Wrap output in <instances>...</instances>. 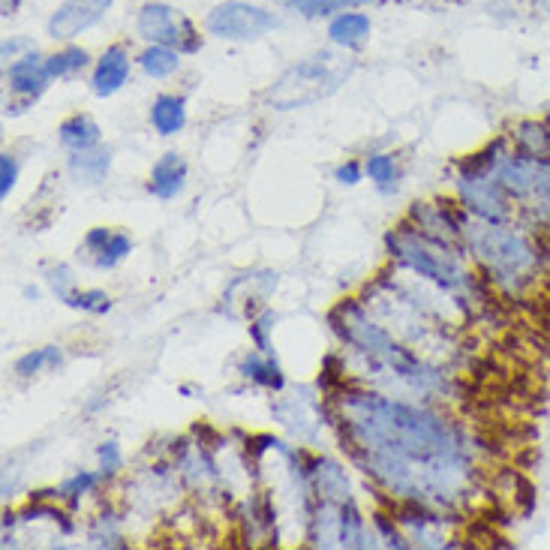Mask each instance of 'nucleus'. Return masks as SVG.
I'll return each mask as SVG.
<instances>
[{"instance_id": "1", "label": "nucleus", "mask_w": 550, "mask_h": 550, "mask_svg": "<svg viewBox=\"0 0 550 550\" xmlns=\"http://www.w3.org/2000/svg\"><path fill=\"white\" fill-rule=\"evenodd\" d=\"M340 421L355 460L385 490L421 505H448L463 493L466 448L442 418L379 394H346Z\"/></svg>"}, {"instance_id": "2", "label": "nucleus", "mask_w": 550, "mask_h": 550, "mask_svg": "<svg viewBox=\"0 0 550 550\" xmlns=\"http://www.w3.org/2000/svg\"><path fill=\"white\" fill-rule=\"evenodd\" d=\"M331 325H334V331L343 337V343H349V346H355L361 355H367L370 361H376V364H382L388 373H394L397 379H403V382H409V385H415V388H430L433 382H436V376L415 358V355H409L403 346H397L379 325H373L364 313H361V307H355L352 301H346V304H340L334 313H331Z\"/></svg>"}, {"instance_id": "3", "label": "nucleus", "mask_w": 550, "mask_h": 550, "mask_svg": "<svg viewBox=\"0 0 550 550\" xmlns=\"http://www.w3.org/2000/svg\"><path fill=\"white\" fill-rule=\"evenodd\" d=\"M349 73H352L349 61H343L340 55L322 52L310 61H301L289 73H283V79L268 91V103L280 112L319 103L322 97H331L346 82Z\"/></svg>"}, {"instance_id": "4", "label": "nucleus", "mask_w": 550, "mask_h": 550, "mask_svg": "<svg viewBox=\"0 0 550 550\" xmlns=\"http://www.w3.org/2000/svg\"><path fill=\"white\" fill-rule=\"evenodd\" d=\"M388 247L394 250V256L400 262H406L421 277L439 283L442 289L466 286V271H463L460 259L454 253H448V247L442 241L427 238V235H415L409 229H400V232L388 235Z\"/></svg>"}, {"instance_id": "5", "label": "nucleus", "mask_w": 550, "mask_h": 550, "mask_svg": "<svg viewBox=\"0 0 550 550\" xmlns=\"http://www.w3.org/2000/svg\"><path fill=\"white\" fill-rule=\"evenodd\" d=\"M469 244H472V253L496 277H505V280L526 277L535 268V262H538L532 244L520 232L505 229L499 223H487V226L469 229Z\"/></svg>"}, {"instance_id": "6", "label": "nucleus", "mask_w": 550, "mask_h": 550, "mask_svg": "<svg viewBox=\"0 0 550 550\" xmlns=\"http://www.w3.org/2000/svg\"><path fill=\"white\" fill-rule=\"evenodd\" d=\"M139 37L151 46H169L181 55H193L202 46V37L196 34L193 22L172 10L169 4H145L139 10Z\"/></svg>"}, {"instance_id": "7", "label": "nucleus", "mask_w": 550, "mask_h": 550, "mask_svg": "<svg viewBox=\"0 0 550 550\" xmlns=\"http://www.w3.org/2000/svg\"><path fill=\"white\" fill-rule=\"evenodd\" d=\"M208 31L211 37L220 40H232V43H247V40H259L268 31H274L280 25V19L262 7L253 4H241V0H229V4H220L208 13Z\"/></svg>"}, {"instance_id": "8", "label": "nucleus", "mask_w": 550, "mask_h": 550, "mask_svg": "<svg viewBox=\"0 0 550 550\" xmlns=\"http://www.w3.org/2000/svg\"><path fill=\"white\" fill-rule=\"evenodd\" d=\"M460 196L472 214H478L484 223H502L508 217V193L496 181V175H463L460 178Z\"/></svg>"}, {"instance_id": "9", "label": "nucleus", "mask_w": 550, "mask_h": 550, "mask_svg": "<svg viewBox=\"0 0 550 550\" xmlns=\"http://www.w3.org/2000/svg\"><path fill=\"white\" fill-rule=\"evenodd\" d=\"M112 7V0H67L55 10V16L49 19V37L55 40H73L79 34H85L88 28H94Z\"/></svg>"}, {"instance_id": "10", "label": "nucleus", "mask_w": 550, "mask_h": 550, "mask_svg": "<svg viewBox=\"0 0 550 550\" xmlns=\"http://www.w3.org/2000/svg\"><path fill=\"white\" fill-rule=\"evenodd\" d=\"M7 82L16 94L28 97V100H37L49 82H52V73H49V64L46 58H40L37 52H28L25 58H16L10 67H7Z\"/></svg>"}, {"instance_id": "11", "label": "nucleus", "mask_w": 550, "mask_h": 550, "mask_svg": "<svg viewBox=\"0 0 550 550\" xmlns=\"http://www.w3.org/2000/svg\"><path fill=\"white\" fill-rule=\"evenodd\" d=\"M127 79H130V55H127L124 46H112L97 61L91 88H94L97 97H115L127 85Z\"/></svg>"}, {"instance_id": "12", "label": "nucleus", "mask_w": 550, "mask_h": 550, "mask_svg": "<svg viewBox=\"0 0 550 550\" xmlns=\"http://www.w3.org/2000/svg\"><path fill=\"white\" fill-rule=\"evenodd\" d=\"M184 184H187L184 157L175 154V151L163 154L151 169V193L160 196V199H175L178 193H184Z\"/></svg>"}, {"instance_id": "13", "label": "nucleus", "mask_w": 550, "mask_h": 550, "mask_svg": "<svg viewBox=\"0 0 550 550\" xmlns=\"http://www.w3.org/2000/svg\"><path fill=\"white\" fill-rule=\"evenodd\" d=\"M328 37L334 46L340 49H361L370 37V16L364 13H340L331 25H328Z\"/></svg>"}, {"instance_id": "14", "label": "nucleus", "mask_w": 550, "mask_h": 550, "mask_svg": "<svg viewBox=\"0 0 550 550\" xmlns=\"http://www.w3.org/2000/svg\"><path fill=\"white\" fill-rule=\"evenodd\" d=\"M400 523L412 532L415 544H424V547H448V541H442L439 535V517L424 511L421 502L418 505H406L400 511Z\"/></svg>"}, {"instance_id": "15", "label": "nucleus", "mask_w": 550, "mask_h": 550, "mask_svg": "<svg viewBox=\"0 0 550 550\" xmlns=\"http://www.w3.org/2000/svg\"><path fill=\"white\" fill-rule=\"evenodd\" d=\"M61 145L64 148H70L73 154H82V151H94L97 145H100V127H97V121L94 118H88V115H73V118H67L64 124H61Z\"/></svg>"}, {"instance_id": "16", "label": "nucleus", "mask_w": 550, "mask_h": 550, "mask_svg": "<svg viewBox=\"0 0 550 550\" xmlns=\"http://www.w3.org/2000/svg\"><path fill=\"white\" fill-rule=\"evenodd\" d=\"M151 124L160 136L181 133L184 124H187V103L181 97H172V94L157 97L154 106H151Z\"/></svg>"}, {"instance_id": "17", "label": "nucleus", "mask_w": 550, "mask_h": 550, "mask_svg": "<svg viewBox=\"0 0 550 550\" xmlns=\"http://www.w3.org/2000/svg\"><path fill=\"white\" fill-rule=\"evenodd\" d=\"M310 472H313V481H316V490H319L322 499H328V502H349L352 499L349 496V478L337 463L319 460Z\"/></svg>"}, {"instance_id": "18", "label": "nucleus", "mask_w": 550, "mask_h": 550, "mask_svg": "<svg viewBox=\"0 0 550 550\" xmlns=\"http://www.w3.org/2000/svg\"><path fill=\"white\" fill-rule=\"evenodd\" d=\"M109 163H112V154L109 151H82L76 157H70V175L79 181V184H100L109 172Z\"/></svg>"}, {"instance_id": "19", "label": "nucleus", "mask_w": 550, "mask_h": 550, "mask_svg": "<svg viewBox=\"0 0 550 550\" xmlns=\"http://www.w3.org/2000/svg\"><path fill=\"white\" fill-rule=\"evenodd\" d=\"M280 4L307 19H319V16H334V13H346L355 7L379 4V0H280Z\"/></svg>"}, {"instance_id": "20", "label": "nucleus", "mask_w": 550, "mask_h": 550, "mask_svg": "<svg viewBox=\"0 0 550 550\" xmlns=\"http://www.w3.org/2000/svg\"><path fill=\"white\" fill-rule=\"evenodd\" d=\"M139 67L145 70V76L151 79H169L178 73L181 67V52L169 49V46H148L142 55H139Z\"/></svg>"}, {"instance_id": "21", "label": "nucleus", "mask_w": 550, "mask_h": 550, "mask_svg": "<svg viewBox=\"0 0 550 550\" xmlns=\"http://www.w3.org/2000/svg\"><path fill=\"white\" fill-rule=\"evenodd\" d=\"M241 373H244L247 379H253L256 385H265V388H271V391H280V388L286 385L280 367H277L265 352H262V355H247L244 364H241Z\"/></svg>"}, {"instance_id": "22", "label": "nucleus", "mask_w": 550, "mask_h": 550, "mask_svg": "<svg viewBox=\"0 0 550 550\" xmlns=\"http://www.w3.org/2000/svg\"><path fill=\"white\" fill-rule=\"evenodd\" d=\"M88 61H91L88 52H85V49H76V46H70V49H64V52L46 58L52 79H70V76L82 73V70L88 67Z\"/></svg>"}, {"instance_id": "23", "label": "nucleus", "mask_w": 550, "mask_h": 550, "mask_svg": "<svg viewBox=\"0 0 550 550\" xmlns=\"http://www.w3.org/2000/svg\"><path fill=\"white\" fill-rule=\"evenodd\" d=\"M61 349L58 346H43V349H34V352H28V355H22L19 361H16V373L19 376H34V373H40L43 367H58L61 364Z\"/></svg>"}, {"instance_id": "24", "label": "nucleus", "mask_w": 550, "mask_h": 550, "mask_svg": "<svg viewBox=\"0 0 550 550\" xmlns=\"http://www.w3.org/2000/svg\"><path fill=\"white\" fill-rule=\"evenodd\" d=\"M364 172L370 175V181L379 187V190H391L394 181H397V166L388 154H373L364 166Z\"/></svg>"}, {"instance_id": "25", "label": "nucleus", "mask_w": 550, "mask_h": 550, "mask_svg": "<svg viewBox=\"0 0 550 550\" xmlns=\"http://www.w3.org/2000/svg\"><path fill=\"white\" fill-rule=\"evenodd\" d=\"M130 250H133L130 235H121V232H118V235H112V238H109V244L94 256V265H97V268H115V265H118Z\"/></svg>"}, {"instance_id": "26", "label": "nucleus", "mask_w": 550, "mask_h": 550, "mask_svg": "<svg viewBox=\"0 0 550 550\" xmlns=\"http://www.w3.org/2000/svg\"><path fill=\"white\" fill-rule=\"evenodd\" d=\"M49 286H52V292L58 295V301H64L67 307L73 304V298L79 295V289H76V277H73V271L67 268V265H58V268H52L49 271Z\"/></svg>"}, {"instance_id": "27", "label": "nucleus", "mask_w": 550, "mask_h": 550, "mask_svg": "<svg viewBox=\"0 0 550 550\" xmlns=\"http://www.w3.org/2000/svg\"><path fill=\"white\" fill-rule=\"evenodd\" d=\"M97 481H100V475H94V472H76L70 481H64V484L58 487V496H61V499H70V502L76 505L88 490L97 487Z\"/></svg>"}, {"instance_id": "28", "label": "nucleus", "mask_w": 550, "mask_h": 550, "mask_svg": "<svg viewBox=\"0 0 550 550\" xmlns=\"http://www.w3.org/2000/svg\"><path fill=\"white\" fill-rule=\"evenodd\" d=\"M70 307L85 310V313H109L112 301H109V295H106V292L91 289V292H79V295L73 298V304H70Z\"/></svg>"}, {"instance_id": "29", "label": "nucleus", "mask_w": 550, "mask_h": 550, "mask_svg": "<svg viewBox=\"0 0 550 550\" xmlns=\"http://www.w3.org/2000/svg\"><path fill=\"white\" fill-rule=\"evenodd\" d=\"M19 181V160L13 154H4L0 157V196H10V190L16 187Z\"/></svg>"}, {"instance_id": "30", "label": "nucleus", "mask_w": 550, "mask_h": 550, "mask_svg": "<svg viewBox=\"0 0 550 550\" xmlns=\"http://www.w3.org/2000/svg\"><path fill=\"white\" fill-rule=\"evenodd\" d=\"M121 463H124V457H121L118 442H103V445H100V475H103V478H106V475H115V472L121 469Z\"/></svg>"}, {"instance_id": "31", "label": "nucleus", "mask_w": 550, "mask_h": 550, "mask_svg": "<svg viewBox=\"0 0 550 550\" xmlns=\"http://www.w3.org/2000/svg\"><path fill=\"white\" fill-rule=\"evenodd\" d=\"M271 322H277V316H274V313H265L259 322H253V325H250V334H253V340H256V346H259L265 355L271 352V343H268V331L274 328Z\"/></svg>"}, {"instance_id": "32", "label": "nucleus", "mask_w": 550, "mask_h": 550, "mask_svg": "<svg viewBox=\"0 0 550 550\" xmlns=\"http://www.w3.org/2000/svg\"><path fill=\"white\" fill-rule=\"evenodd\" d=\"M373 523H376V529L382 532V538H385V544H388V547H409V541H406V538H403V535H400V532H397V529H394L382 514H376V517H373Z\"/></svg>"}, {"instance_id": "33", "label": "nucleus", "mask_w": 550, "mask_h": 550, "mask_svg": "<svg viewBox=\"0 0 550 550\" xmlns=\"http://www.w3.org/2000/svg\"><path fill=\"white\" fill-rule=\"evenodd\" d=\"M112 235H115V232H109V229H103V226H100V229H91V232H88V238H85V247L97 256V253L109 244V238H112Z\"/></svg>"}, {"instance_id": "34", "label": "nucleus", "mask_w": 550, "mask_h": 550, "mask_svg": "<svg viewBox=\"0 0 550 550\" xmlns=\"http://www.w3.org/2000/svg\"><path fill=\"white\" fill-rule=\"evenodd\" d=\"M337 181L346 184V187H355V184L361 181V166H358V163H343V166L337 169Z\"/></svg>"}, {"instance_id": "35", "label": "nucleus", "mask_w": 550, "mask_h": 550, "mask_svg": "<svg viewBox=\"0 0 550 550\" xmlns=\"http://www.w3.org/2000/svg\"><path fill=\"white\" fill-rule=\"evenodd\" d=\"M22 49H31V40H7L4 43V61H16Z\"/></svg>"}, {"instance_id": "36", "label": "nucleus", "mask_w": 550, "mask_h": 550, "mask_svg": "<svg viewBox=\"0 0 550 550\" xmlns=\"http://www.w3.org/2000/svg\"><path fill=\"white\" fill-rule=\"evenodd\" d=\"M19 4H22V0H4V16H13L19 10Z\"/></svg>"}, {"instance_id": "37", "label": "nucleus", "mask_w": 550, "mask_h": 550, "mask_svg": "<svg viewBox=\"0 0 550 550\" xmlns=\"http://www.w3.org/2000/svg\"><path fill=\"white\" fill-rule=\"evenodd\" d=\"M16 523V514H4V529H10Z\"/></svg>"}, {"instance_id": "38", "label": "nucleus", "mask_w": 550, "mask_h": 550, "mask_svg": "<svg viewBox=\"0 0 550 550\" xmlns=\"http://www.w3.org/2000/svg\"><path fill=\"white\" fill-rule=\"evenodd\" d=\"M547 10H550V7H547Z\"/></svg>"}]
</instances>
